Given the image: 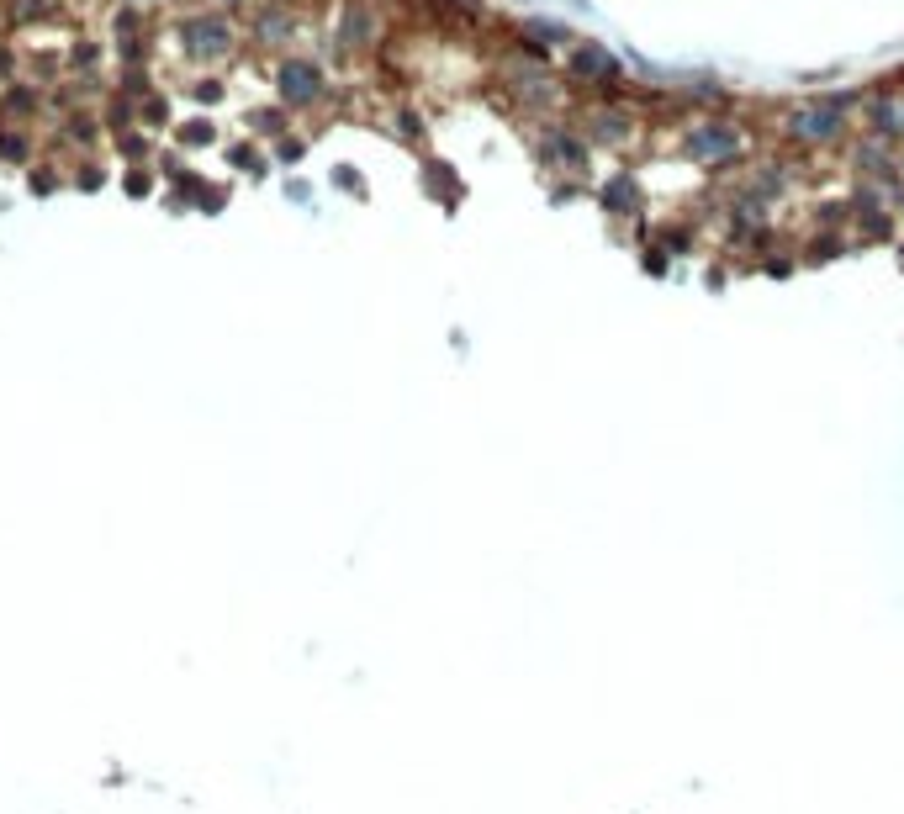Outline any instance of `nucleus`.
I'll return each mask as SVG.
<instances>
[{
  "instance_id": "nucleus-1",
  "label": "nucleus",
  "mask_w": 904,
  "mask_h": 814,
  "mask_svg": "<svg viewBox=\"0 0 904 814\" xmlns=\"http://www.w3.org/2000/svg\"><path fill=\"white\" fill-rule=\"evenodd\" d=\"M846 101L852 96H841V101H804V106H793L788 111V138L793 143H804V148H830V143H841V133H846Z\"/></svg>"
},
{
  "instance_id": "nucleus-2",
  "label": "nucleus",
  "mask_w": 904,
  "mask_h": 814,
  "mask_svg": "<svg viewBox=\"0 0 904 814\" xmlns=\"http://www.w3.org/2000/svg\"><path fill=\"white\" fill-rule=\"evenodd\" d=\"M682 148H688V159H698V164H730V159H741V127L704 117L682 133Z\"/></svg>"
},
{
  "instance_id": "nucleus-3",
  "label": "nucleus",
  "mask_w": 904,
  "mask_h": 814,
  "mask_svg": "<svg viewBox=\"0 0 904 814\" xmlns=\"http://www.w3.org/2000/svg\"><path fill=\"white\" fill-rule=\"evenodd\" d=\"M566 74L582 85H608L619 74V59L603 43H566Z\"/></svg>"
},
{
  "instance_id": "nucleus-4",
  "label": "nucleus",
  "mask_w": 904,
  "mask_h": 814,
  "mask_svg": "<svg viewBox=\"0 0 904 814\" xmlns=\"http://www.w3.org/2000/svg\"><path fill=\"white\" fill-rule=\"evenodd\" d=\"M630 133H635V122H630V111L624 106H603V111H593L587 117V143H608V148H624L630 143Z\"/></svg>"
},
{
  "instance_id": "nucleus-5",
  "label": "nucleus",
  "mask_w": 904,
  "mask_h": 814,
  "mask_svg": "<svg viewBox=\"0 0 904 814\" xmlns=\"http://www.w3.org/2000/svg\"><path fill=\"white\" fill-rule=\"evenodd\" d=\"M281 90H286L297 106H307V101L323 96V74L312 69V64H286V69H281Z\"/></svg>"
},
{
  "instance_id": "nucleus-6",
  "label": "nucleus",
  "mask_w": 904,
  "mask_h": 814,
  "mask_svg": "<svg viewBox=\"0 0 904 814\" xmlns=\"http://www.w3.org/2000/svg\"><path fill=\"white\" fill-rule=\"evenodd\" d=\"M857 175L862 180H894L899 175V164H894V154H889V143H857Z\"/></svg>"
},
{
  "instance_id": "nucleus-7",
  "label": "nucleus",
  "mask_w": 904,
  "mask_h": 814,
  "mask_svg": "<svg viewBox=\"0 0 904 814\" xmlns=\"http://www.w3.org/2000/svg\"><path fill=\"white\" fill-rule=\"evenodd\" d=\"M867 127H873L883 143H899L904 138V101H867Z\"/></svg>"
},
{
  "instance_id": "nucleus-8",
  "label": "nucleus",
  "mask_w": 904,
  "mask_h": 814,
  "mask_svg": "<svg viewBox=\"0 0 904 814\" xmlns=\"http://www.w3.org/2000/svg\"><path fill=\"white\" fill-rule=\"evenodd\" d=\"M545 159H550V164H571V170H582V164H587V138H577V133H566V127H556V133L545 138Z\"/></svg>"
},
{
  "instance_id": "nucleus-9",
  "label": "nucleus",
  "mask_w": 904,
  "mask_h": 814,
  "mask_svg": "<svg viewBox=\"0 0 904 814\" xmlns=\"http://www.w3.org/2000/svg\"><path fill=\"white\" fill-rule=\"evenodd\" d=\"M603 207H608V212H635V207H640V185H635V175L603 180Z\"/></svg>"
},
{
  "instance_id": "nucleus-10",
  "label": "nucleus",
  "mask_w": 904,
  "mask_h": 814,
  "mask_svg": "<svg viewBox=\"0 0 904 814\" xmlns=\"http://www.w3.org/2000/svg\"><path fill=\"white\" fill-rule=\"evenodd\" d=\"M830 254H841V233H815V244H809V265H820V259H830Z\"/></svg>"
}]
</instances>
